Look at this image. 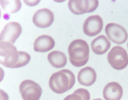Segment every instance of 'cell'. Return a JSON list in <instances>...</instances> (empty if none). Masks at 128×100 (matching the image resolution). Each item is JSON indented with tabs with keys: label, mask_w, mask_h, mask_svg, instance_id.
Segmentation results:
<instances>
[{
	"label": "cell",
	"mask_w": 128,
	"mask_h": 100,
	"mask_svg": "<svg viewBox=\"0 0 128 100\" xmlns=\"http://www.w3.org/2000/svg\"><path fill=\"white\" fill-rule=\"evenodd\" d=\"M108 61L115 70H120L128 65V55L126 50L120 46L113 47L107 55Z\"/></svg>",
	"instance_id": "obj_4"
},
{
	"label": "cell",
	"mask_w": 128,
	"mask_h": 100,
	"mask_svg": "<svg viewBox=\"0 0 128 100\" xmlns=\"http://www.w3.org/2000/svg\"><path fill=\"white\" fill-rule=\"evenodd\" d=\"M55 42L51 36L43 35L38 37L34 43V49L36 52L41 53L48 52L54 47Z\"/></svg>",
	"instance_id": "obj_13"
},
{
	"label": "cell",
	"mask_w": 128,
	"mask_h": 100,
	"mask_svg": "<svg viewBox=\"0 0 128 100\" xmlns=\"http://www.w3.org/2000/svg\"><path fill=\"white\" fill-rule=\"evenodd\" d=\"M19 88L23 100H39L42 92L40 86L30 80H26L22 81Z\"/></svg>",
	"instance_id": "obj_5"
},
{
	"label": "cell",
	"mask_w": 128,
	"mask_h": 100,
	"mask_svg": "<svg viewBox=\"0 0 128 100\" xmlns=\"http://www.w3.org/2000/svg\"><path fill=\"white\" fill-rule=\"evenodd\" d=\"M54 19L52 12L46 8L40 9L34 14L32 21L34 24L38 27L45 28L50 26Z\"/></svg>",
	"instance_id": "obj_10"
},
{
	"label": "cell",
	"mask_w": 128,
	"mask_h": 100,
	"mask_svg": "<svg viewBox=\"0 0 128 100\" xmlns=\"http://www.w3.org/2000/svg\"><path fill=\"white\" fill-rule=\"evenodd\" d=\"M97 77L96 73L92 68L89 66L81 69L78 73L77 79L82 85L90 86L96 82Z\"/></svg>",
	"instance_id": "obj_12"
},
{
	"label": "cell",
	"mask_w": 128,
	"mask_h": 100,
	"mask_svg": "<svg viewBox=\"0 0 128 100\" xmlns=\"http://www.w3.org/2000/svg\"><path fill=\"white\" fill-rule=\"evenodd\" d=\"M19 58L18 51L13 44L8 42L0 41L1 64L6 67L16 68Z\"/></svg>",
	"instance_id": "obj_3"
},
{
	"label": "cell",
	"mask_w": 128,
	"mask_h": 100,
	"mask_svg": "<svg viewBox=\"0 0 128 100\" xmlns=\"http://www.w3.org/2000/svg\"><path fill=\"white\" fill-rule=\"evenodd\" d=\"M21 26L18 23L12 22L4 26L0 34V41H4L14 44L21 34Z\"/></svg>",
	"instance_id": "obj_8"
},
{
	"label": "cell",
	"mask_w": 128,
	"mask_h": 100,
	"mask_svg": "<svg viewBox=\"0 0 128 100\" xmlns=\"http://www.w3.org/2000/svg\"><path fill=\"white\" fill-rule=\"evenodd\" d=\"M90 48L85 40L77 39L72 41L68 48L70 61L74 66L80 67L85 65L89 59Z\"/></svg>",
	"instance_id": "obj_2"
},
{
	"label": "cell",
	"mask_w": 128,
	"mask_h": 100,
	"mask_svg": "<svg viewBox=\"0 0 128 100\" xmlns=\"http://www.w3.org/2000/svg\"><path fill=\"white\" fill-rule=\"evenodd\" d=\"M0 3L4 10L9 13H16L22 7V3L20 0H0Z\"/></svg>",
	"instance_id": "obj_16"
},
{
	"label": "cell",
	"mask_w": 128,
	"mask_h": 100,
	"mask_svg": "<svg viewBox=\"0 0 128 100\" xmlns=\"http://www.w3.org/2000/svg\"><path fill=\"white\" fill-rule=\"evenodd\" d=\"M123 94L122 87L118 83L112 82L107 84L103 90V95L106 100H120Z\"/></svg>",
	"instance_id": "obj_11"
},
{
	"label": "cell",
	"mask_w": 128,
	"mask_h": 100,
	"mask_svg": "<svg viewBox=\"0 0 128 100\" xmlns=\"http://www.w3.org/2000/svg\"><path fill=\"white\" fill-rule=\"evenodd\" d=\"M75 82L76 77L73 72L65 69L53 74L49 79V85L53 91L61 94L72 88Z\"/></svg>",
	"instance_id": "obj_1"
},
{
	"label": "cell",
	"mask_w": 128,
	"mask_h": 100,
	"mask_svg": "<svg viewBox=\"0 0 128 100\" xmlns=\"http://www.w3.org/2000/svg\"><path fill=\"white\" fill-rule=\"evenodd\" d=\"M47 58L51 65L56 68L64 67L67 63V58L65 54L58 51L50 52L48 55Z\"/></svg>",
	"instance_id": "obj_15"
},
{
	"label": "cell",
	"mask_w": 128,
	"mask_h": 100,
	"mask_svg": "<svg viewBox=\"0 0 128 100\" xmlns=\"http://www.w3.org/2000/svg\"><path fill=\"white\" fill-rule=\"evenodd\" d=\"M103 26L102 18L98 15L91 16L85 21L83 26V31L86 35L94 36L102 30Z\"/></svg>",
	"instance_id": "obj_9"
},
{
	"label": "cell",
	"mask_w": 128,
	"mask_h": 100,
	"mask_svg": "<svg viewBox=\"0 0 128 100\" xmlns=\"http://www.w3.org/2000/svg\"><path fill=\"white\" fill-rule=\"evenodd\" d=\"M105 30L108 38L114 43L120 44L124 43L128 38L125 29L120 25L114 23H110L106 26Z\"/></svg>",
	"instance_id": "obj_7"
},
{
	"label": "cell",
	"mask_w": 128,
	"mask_h": 100,
	"mask_svg": "<svg viewBox=\"0 0 128 100\" xmlns=\"http://www.w3.org/2000/svg\"><path fill=\"white\" fill-rule=\"evenodd\" d=\"M92 100H103L100 98H97L94 99Z\"/></svg>",
	"instance_id": "obj_18"
},
{
	"label": "cell",
	"mask_w": 128,
	"mask_h": 100,
	"mask_svg": "<svg viewBox=\"0 0 128 100\" xmlns=\"http://www.w3.org/2000/svg\"><path fill=\"white\" fill-rule=\"evenodd\" d=\"M127 46H128V43H127Z\"/></svg>",
	"instance_id": "obj_19"
},
{
	"label": "cell",
	"mask_w": 128,
	"mask_h": 100,
	"mask_svg": "<svg viewBox=\"0 0 128 100\" xmlns=\"http://www.w3.org/2000/svg\"><path fill=\"white\" fill-rule=\"evenodd\" d=\"M111 46V43L104 35H100L94 39L91 44L92 49L96 54L100 55L106 53Z\"/></svg>",
	"instance_id": "obj_14"
},
{
	"label": "cell",
	"mask_w": 128,
	"mask_h": 100,
	"mask_svg": "<svg viewBox=\"0 0 128 100\" xmlns=\"http://www.w3.org/2000/svg\"><path fill=\"white\" fill-rule=\"evenodd\" d=\"M90 95L88 91L86 89L80 88L66 96L63 100H90Z\"/></svg>",
	"instance_id": "obj_17"
},
{
	"label": "cell",
	"mask_w": 128,
	"mask_h": 100,
	"mask_svg": "<svg viewBox=\"0 0 128 100\" xmlns=\"http://www.w3.org/2000/svg\"><path fill=\"white\" fill-rule=\"evenodd\" d=\"M98 0H73L68 1V6L70 10L76 15H81L92 12L97 8Z\"/></svg>",
	"instance_id": "obj_6"
}]
</instances>
